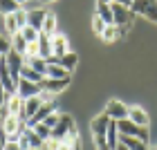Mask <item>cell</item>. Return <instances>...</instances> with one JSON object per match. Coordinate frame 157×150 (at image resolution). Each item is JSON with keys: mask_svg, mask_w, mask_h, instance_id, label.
<instances>
[{"mask_svg": "<svg viewBox=\"0 0 157 150\" xmlns=\"http://www.w3.org/2000/svg\"><path fill=\"white\" fill-rule=\"evenodd\" d=\"M108 126H110V117L108 114H99L97 119H92L90 123V130L94 134V141H97V150H110L108 146Z\"/></svg>", "mask_w": 157, "mask_h": 150, "instance_id": "obj_1", "label": "cell"}, {"mask_svg": "<svg viewBox=\"0 0 157 150\" xmlns=\"http://www.w3.org/2000/svg\"><path fill=\"white\" fill-rule=\"evenodd\" d=\"M117 128H119V134L135 137V139H141V141L148 144V128L146 126H137L130 119H121V121H117Z\"/></svg>", "mask_w": 157, "mask_h": 150, "instance_id": "obj_2", "label": "cell"}, {"mask_svg": "<svg viewBox=\"0 0 157 150\" xmlns=\"http://www.w3.org/2000/svg\"><path fill=\"white\" fill-rule=\"evenodd\" d=\"M112 7V16H115V25L121 27V29H130L135 25V13L130 11V7H124V5H117V2H110Z\"/></svg>", "mask_w": 157, "mask_h": 150, "instance_id": "obj_3", "label": "cell"}, {"mask_svg": "<svg viewBox=\"0 0 157 150\" xmlns=\"http://www.w3.org/2000/svg\"><path fill=\"white\" fill-rule=\"evenodd\" d=\"M130 11L135 16H146L148 20L157 23V0H135L130 5Z\"/></svg>", "mask_w": 157, "mask_h": 150, "instance_id": "obj_4", "label": "cell"}, {"mask_svg": "<svg viewBox=\"0 0 157 150\" xmlns=\"http://www.w3.org/2000/svg\"><path fill=\"white\" fill-rule=\"evenodd\" d=\"M72 128H76V126H74V119L70 117V114H61L59 123L52 128V139H56V141H65L67 134L72 132Z\"/></svg>", "mask_w": 157, "mask_h": 150, "instance_id": "obj_5", "label": "cell"}, {"mask_svg": "<svg viewBox=\"0 0 157 150\" xmlns=\"http://www.w3.org/2000/svg\"><path fill=\"white\" fill-rule=\"evenodd\" d=\"M40 83H34V81H27V78H20L18 81V85H16V94L20 96V99H32V96H38L40 94Z\"/></svg>", "mask_w": 157, "mask_h": 150, "instance_id": "obj_6", "label": "cell"}, {"mask_svg": "<svg viewBox=\"0 0 157 150\" xmlns=\"http://www.w3.org/2000/svg\"><path fill=\"white\" fill-rule=\"evenodd\" d=\"M47 13L43 7H34V9H27V27H34L36 32H43V25H45Z\"/></svg>", "mask_w": 157, "mask_h": 150, "instance_id": "obj_7", "label": "cell"}, {"mask_svg": "<svg viewBox=\"0 0 157 150\" xmlns=\"http://www.w3.org/2000/svg\"><path fill=\"white\" fill-rule=\"evenodd\" d=\"M25 56L23 54H18V52H11L7 54V65H9V72H11V76H13V81H20V69H23V65H25Z\"/></svg>", "mask_w": 157, "mask_h": 150, "instance_id": "obj_8", "label": "cell"}, {"mask_svg": "<svg viewBox=\"0 0 157 150\" xmlns=\"http://www.w3.org/2000/svg\"><path fill=\"white\" fill-rule=\"evenodd\" d=\"M112 121H121V119H128V108L121 101H117V99H112V101L105 105V110H103Z\"/></svg>", "mask_w": 157, "mask_h": 150, "instance_id": "obj_9", "label": "cell"}, {"mask_svg": "<svg viewBox=\"0 0 157 150\" xmlns=\"http://www.w3.org/2000/svg\"><path fill=\"white\" fill-rule=\"evenodd\" d=\"M67 85H70V78H49V76H45V78L40 81V88L47 90V92H52V94L63 92Z\"/></svg>", "mask_w": 157, "mask_h": 150, "instance_id": "obj_10", "label": "cell"}, {"mask_svg": "<svg viewBox=\"0 0 157 150\" xmlns=\"http://www.w3.org/2000/svg\"><path fill=\"white\" fill-rule=\"evenodd\" d=\"M52 112H56V105H54V101H47V103H40V108H38V112L34 114V117L29 119V128H34L36 123H43Z\"/></svg>", "mask_w": 157, "mask_h": 150, "instance_id": "obj_11", "label": "cell"}, {"mask_svg": "<svg viewBox=\"0 0 157 150\" xmlns=\"http://www.w3.org/2000/svg\"><path fill=\"white\" fill-rule=\"evenodd\" d=\"M49 43H52V54L54 56H65L70 49H67V38L63 36V34H54V36H49Z\"/></svg>", "mask_w": 157, "mask_h": 150, "instance_id": "obj_12", "label": "cell"}, {"mask_svg": "<svg viewBox=\"0 0 157 150\" xmlns=\"http://www.w3.org/2000/svg\"><path fill=\"white\" fill-rule=\"evenodd\" d=\"M40 103H43V101H40V96H32V99H27V101H25V110H23V114H20V119L29 123V119L38 112Z\"/></svg>", "mask_w": 157, "mask_h": 150, "instance_id": "obj_13", "label": "cell"}, {"mask_svg": "<svg viewBox=\"0 0 157 150\" xmlns=\"http://www.w3.org/2000/svg\"><path fill=\"white\" fill-rule=\"evenodd\" d=\"M5 108H7V112H9V114H16V117H20V114H23V110H25V99H20L18 94H11Z\"/></svg>", "mask_w": 157, "mask_h": 150, "instance_id": "obj_14", "label": "cell"}, {"mask_svg": "<svg viewBox=\"0 0 157 150\" xmlns=\"http://www.w3.org/2000/svg\"><path fill=\"white\" fill-rule=\"evenodd\" d=\"M128 119L132 121V123H137V126H146L148 128V114L141 110V108H128Z\"/></svg>", "mask_w": 157, "mask_h": 150, "instance_id": "obj_15", "label": "cell"}, {"mask_svg": "<svg viewBox=\"0 0 157 150\" xmlns=\"http://www.w3.org/2000/svg\"><path fill=\"white\" fill-rule=\"evenodd\" d=\"M119 144H124L128 150H148V144L141 139H135V137H126V134H121L119 137Z\"/></svg>", "mask_w": 157, "mask_h": 150, "instance_id": "obj_16", "label": "cell"}, {"mask_svg": "<svg viewBox=\"0 0 157 150\" xmlns=\"http://www.w3.org/2000/svg\"><path fill=\"white\" fill-rule=\"evenodd\" d=\"M97 16L103 20L105 25H115V16H112V7L105 2H97Z\"/></svg>", "mask_w": 157, "mask_h": 150, "instance_id": "obj_17", "label": "cell"}, {"mask_svg": "<svg viewBox=\"0 0 157 150\" xmlns=\"http://www.w3.org/2000/svg\"><path fill=\"white\" fill-rule=\"evenodd\" d=\"M126 34V29H121V27H117V25H108L105 27V32L101 34V38L105 40V43H115L117 38H121Z\"/></svg>", "mask_w": 157, "mask_h": 150, "instance_id": "obj_18", "label": "cell"}, {"mask_svg": "<svg viewBox=\"0 0 157 150\" xmlns=\"http://www.w3.org/2000/svg\"><path fill=\"white\" fill-rule=\"evenodd\" d=\"M38 45H40V58H49V56H54L52 54V43H49V36L47 34H43L40 32V36H38Z\"/></svg>", "mask_w": 157, "mask_h": 150, "instance_id": "obj_19", "label": "cell"}, {"mask_svg": "<svg viewBox=\"0 0 157 150\" xmlns=\"http://www.w3.org/2000/svg\"><path fill=\"white\" fill-rule=\"evenodd\" d=\"M47 76H49V78H70V72H67L63 65H59V63H49Z\"/></svg>", "mask_w": 157, "mask_h": 150, "instance_id": "obj_20", "label": "cell"}, {"mask_svg": "<svg viewBox=\"0 0 157 150\" xmlns=\"http://www.w3.org/2000/svg\"><path fill=\"white\" fill-rule=\"evenodd\" d=\"M11 49H13V52H18V54H23V56H25V52H27V40H25V36H23L20 32L11 36Z\"/></svg>", "mask_w": 157, "mask_h": 150, "instance_id": "obj_21", "label": "cell"}, {"mask_svg": "<svg viewBox=\"0 0 157 150\" xmlns=\"http://www.w3.org/2000/svg\"><path fill=\"white\" fill-rule=\"evenodd\" d=\"M20 78H27V81L40 83V81H43V78H45V76H43V74H38L36 69H32V67H29V65H27V63H25V65H23V69H20Z\"/></svg>", "mask_w": 157, "mask_h": 150, "instance_id": "obj_22", "label": "cell"}, {"mask_svg": "<svg viewBox=\"0 0 157 150\" xmlns=\"http://www.w3.org/2000/svg\"><path fill=\"white\" fill-rule=\"evenodd\" d=\"M20 9L18 0H0V13L2 16H9V13H16Z\"/></svg>", "mask_w": 157, "mask_h": 150, "instance_id": "obj_23", "label": "cell"}, {"mask_svg": "<svg viewBox=\"0 0 157 150\" xmlns=\"http://www.w3.org/2000/svg\"><path fill=\"white\" fill-rule=\"evenodd\" d=\"M27 65H29L32 69H36L38 74H43V76H47V67H49V63H47L45 58H40V56H36V58L27 61Z\"/></svg>", "mask_w": 157, "mask_h": 150, "instance_id": "obj_24", "label": "cell"}, {"mask_svg": "<svg viewBox=\"0 0 157 150\" xmlns=\"http://www.w3.org/2000/svg\"><path fill=\"white\" fill-rule=\"evenodd\" d=\"M117 134H119V128H117V121L110 119V126H108V146L110 150H115L119 144H117Z\"/></svg>", "mask_w": 157, "mask_h": 150, "instance_id": "obj_25", "label": "cell"}, {"mask_svg": "<svg viewBox=\"0 0 157 150\" xmlns=\"http://www.w3.org/2000/svg\"><path fill=\"white\" fill-rule=\"evenodd\" d=\"M43 34H47V36H54L56 34V16L54 13H47L45 25H43Z\"/></svg>", "mask_w": 157, "mask_h": 150, "instance_id": "obj_26", "label": "cell"}, {"mask_svg": "<svg viewBox=\"0 0 157 150\" xmlns=\"http://www.w3.org/2000/svg\"><path fill=\"white\" fill-rule=\"evenodd\" d=\"M5 29L11 34H18L20 32V25H18V20H16V16H13V13H9V16H5Z\"/></svg>", "mask_w": 157, "mask_h": 150, "instance_id": "obj_27", "label": "cell"}, {"mask_svg": "<svg viewBox=\"0 0 157 150\" xmlns=\"http://www.w3.org/2000/svg\"><path fill=\"white\" fill-rule=\"evenodd\" d=\"M36 56H40V45H38V40H34V43H27L25 61H32V58H36Z\"/></svg>", "mask_w": 157, "mask_h": 150, "instance_id": "obj_28", "label": "cell"}, {"mask_svg": "<svg viewBox=\"0 0 157 150\" xmlns=\"http://www.w3.org/2000/svg\"><path fill=\"white\" fill-rule=\"evenodd\" d=\"M34 132H36V134H38V137H40L43 141L52 139V128H47L45 123H36V126H34Z\"/></svg>", "mask_w": 157, "mask_h": 150, "instance_id": "obj_29", "label": "cell"}, {"mask_svg": "<svg viewBox=\"0 0 157 150\" xmlns=\"http://www.w3.org/2000/svg\"><path fill=\"white\" fill-rule=\"evenodd\" d=\"M20 34L25 36V40H27V43H34V40H38V36H40V32H36L34 27H23V29H20Z\"/></svg>", "mask_w": 157, "mask_h": 150, "instance_id": "obj_30", "label": "cell"}, {"mask_svg": "<svg viewBox=\"0 0 157 150\" xmlns=\"http://www.w3.org/2000/svg\"><path fill=\"white\" fill-rule=\"evenodd\" d=\"M105 27H108V25H105L103 20L99 18V16H94V18H92V29H94V34H99V36H101V34L105 32Z\"/></svg>", "mask_w": 157, "mask_h": 150, "instance_id": "obj_31", "label": "cell"}, {"mask_svg": "<svg viewBox=\"0 0 157 150\" xmlns=\"http://www.w3.org/2000/svg\"><path fill=\"white\" fill-rule=\"evenodd\" d=\"M27 132H29V141H32V148H43V146H45V141H43V139L38 137V134L34 132V128H29Z\"/></svg>", "mask_w": 157, "mask_h": 150, "instance_id": "obj_32", "label": "cell"}, {"mask_svg": "<svg viewBox=\"0 0 157 150\" xmlns=\"http://www.w3.org/2000/svg\"><path fill=\"white\" fill-rule=\"evenodd\" d=\"M13 16H16L18 25H20V29H23V27H27V9H23V7H20V9L13 13Z\"/></svg>", "mask_w": 157, "mask_h": 150, "instance_id": "obj_33", "label": "cell"}, {"mask_svg": "<svg viewBox=\"0 0 157 150\" xmlns=\"http://www.w3.org/2000/svg\"><path fill=\"white\" fill-rule=\"evenodd\" d=\"M9 52H11V40H7V38L0 36V56H7Z\"/></svg>", "mask_w": 157, "mask_h": 150, "instance_id": "obj_34", "label": "cell"}, {"mask_svg": "<svg viewBox=\"0 0 157 150\" xmlns=\"http://www.w3.org/2000/svg\"><path fill=\"white\" fill-rule=\"evenodd\" d=\"M59 119H61V114H56V112H52V114H49V117H47L45 121H43V123H45L47 128H54L56 123H59Z\"/></svg>", "mask_w": 157, "mask_h": 150, "instance_id": "obj_35", "label": "cell"}, {"mask_svg": "<svg viewBox=\"0 0 157 150\" xmlns=\"http://www.w3.org/2000/svg\"><path fill=\"white\" fill-rule=\"evenodd\" d=\"M38 96H40V101H43V103H47V101H54V96H56V94H52V92H47V90H40V94H38Z\"/></svg>", "mask_w": 157, "mask_h": 150, "instance_id": "obj_36", "label": "cell"}, {"mask_svg": "<svg viewBox=\"0 0 157 150\" xmlns=\"http://www.w3.org/2000/svg\"><path fill=\"white\" fill-rule=\"evenodd\" d=\"M5 150H23V148H20L18 141H9V144L5 146Z\"/></svg>", "mask_w": 157, "mask_h": 150, "instance_id": "obj_37", "label": "cell"}, {"mask_svg": "<svg viewBox=\"0 0 157 150\" xmlns=\"http://www.w3.org/2000/svg\"><path fill=\"white\" fill-rule=\"evenodd\" d=\"M112 2H117V5H124V7H130L135 0H112Z\"/></svg>", "mask_w": 157, "mask_h": 150, "instance_id": "obj_38", "label": "cell"}, {"mask_svg": "<svg viewBox=\"0 0 157 150\" xmlns=\"http://www.w3.org/2000/svg\"><path fill=\"white\" fill-rule=\"evenodd\" d=\"M59 150H72V146H70L67 141H61V146H59Z\"/></svg>", "mask_w": 157, "mask_h": 150, "instance_id": "obj_39", "label": "cell"}, {"mask_svg": "<svg viewBox=\"0 0 157 150\" xmlns=\"http://www.w3.org/2000/svg\"><path fill=\"white\" fill-rule=\"evenodd\" d=\"M7 114H9V112H7V108H0V121H5Z\"/></svg>", "mask_w": 157, "mask_h": 150, "instance_id": "obj_40", "label": "cell"}, {"mask_svg": "<svg viewBox=\"0 0 157 150\" xmlns=\"http://www.w3.org/2000/svg\"><path fill=\"white\" fill-rule=\"evenodd\" d=\"M115 150H128V148H126V146H124V144H119V146H117V148H115Z\"/></svg>", "mask_w": 157, "mask_h": 150, "instance_id": "obj_41", "label": "cell"}, {"mask_svg": "<svg viewBox=\"0 0 157 150\" xmlns=\"http://www.w3.org/2000/svg\"><path fill=\"white\" fill-rule=\"evenodd\" d=\"M18 2H20V5H29L32 0H18Z\"/></svg>", "mask_w": 157, "mask_h": 150, "instance_id": "obj_42", "label": "cell"}, {"mask_svg": "<svg viewBox=\"0 0 157 150\" xmlns=\"http://www.w3.org/2000/svg\"><path fill=\"white\" fill-rule=\"evenodd\" d=\"M99 2H105V5H110V2H112V0H99Z\"/></svg>", "mask_w": 157, "mask_h": 150, "instance_id": "obj_43", "label": "cell"}, {"mask_svg": "<svg viewBox=\"0 0 157 150\" xmlns=\"http://www.w3.org/2000/svg\"><path fill=\"white\" fill-rule=\"evenodd\" d=\"M43 2H54V0H43Z\"/></svg>", "mask_w": 157, "mask_h": 150, "instance_id": "obj_44", "label": "cell"}, {"mask_svg": "<svg viewBox=\"0 0 157 150\" xmlns=\"http://www.w3.org/2000/svg\"><path fill=\"white\" fill-rule=\"evenodd\" d=\"M32 150H43V148H32Z\"/></svg>", "mask_w": 157, "mask_h": 150, "instance_id": "obj_45", "label": "cell"}, {"mask_svg": "<svg viewBox=\"0 0 157 150\" xmlns=\"http://www.w3.org/2000/svg\"><path fill=\"white\" fill-rule=\"evenodd\" d=\"M43 150H49V148H43Z\"/></svg>", "mask_w": 157, "mask_h": 150, "instance_id": "obj_46", "label": "cell"}, {"mask_svg": "<svg viewBox=\"0 0 157 150\" xmlns=\"http://www.w3.org/2000/svg\"><path fill=\"white\" fill-rule=\"evenodd\" d=\"M153 150H157V148H153Z\"/></svg>", "mask_w": 157, "mask_h": 150, "instance_id": "obj_47", "label": "cell"}]
</instances>
